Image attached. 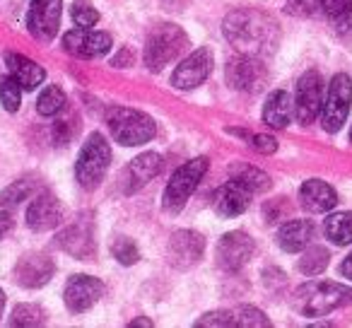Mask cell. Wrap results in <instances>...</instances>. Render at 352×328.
I'll use <instances>...</instances> for the list:
<instances>
[{
	"instance_id": "obj_1",
	"label": "cell",
	"mask_w": 352,
	"mask_h": 328,
	"mask_svg": "<svg viewBox=\"0 0 352 328\" xmlns=\"http://www.w3.org/2000/svg\"><path fill=\"white\" fill-rule=\"evenodd\" d=\"M225 36L241 56H254V58H265L275 54L280 41L278 22L256 8H241L232 10L225 17Z\"/></svg>"
},
{
	"instance_id": "obj_2",
	"label": "cell",
	"mask_w": 352,
	"mask_h": 328,
	"mask_svg": "<svg viewBox=\"0 0 352 328\" xmlns=\"http://www.w3.org/2000/svg\"><path fill=\"white\" fill-rule=\"evenodd\" d=\"M342 307H352V287L347 285L316 280V283H304L294 292V309L302 316H328Z\"/></svg>"
},
{
	"instance_id": "obj_3",
	"label": "cell",
	"mask_w": 352,
	"mask_h": 328,
	"mask_svg": "<svg viewBox=\"0 0 352 328\" xmlns=\"http://www.w3.org/2000/svg\"><path fill=\"white\" fill-rule=\"evenodd\" d=\"M186 44H188V36L182 27L171 25V22L157 25L155 30L147 34L145 54H142V61H145L147 70L160 73L164 65H169L171 61H176L182 56Z\"/></svg>"
},
{
	"instance_id": "obj_4",
	"label": "cell",
	"mask_w": 352,
	"mask_h": 328,
	"mask_svg": "<svg viewBox=\"0 0 352 328\" xmlns=\"http://www.w3.org/2000/svg\"><path fill=\"white\" fill-rule=\"evenodd\" d=\"M107 123L116 142L126 147H135L150 142L157 133V123L147 113L128 107H111L107 111Z\"/></svg>"
},
{
	"instance_id": "obj_5",
	"label": "cell",
	"mask_w": 352,
	"mask_h": 328,
	"mask_svg": "<svg viewBox=\"0 0 352 328\" xmlns=\"http://www.w3.org/2000/svg\"><path fill=\"white\" fill-rule=\"evenodd\" d=\"M111 164V147L102 133H89L75 164V179L82 188L94 191Z\"/></svg>"
},
{
	"instance_id": "obj_6",
	"label": "cell",
	"mask_w": 352,
	"mask_h": 328,
	"mask_svg": "<svg viewBox=\"0 0 352 328\" xmlns=\"http://www.w3.org/2000/svg\"><path fill=\"white\" fill-rule=\"evenodd\" d=\"M208 172V157H196V160L186 162L184 167H179L171 174L169 184H166L164 198H162V206L169 212H179L186 201L193 196V191L198 188V184L203 182Z\"/></svg>"
},
{
	"instance_id": "obj_7",
	"label": "cell",
	"mask_w": 352,
	"mask_h": 328,
	"mask_svg": "<svg viewBox=\"0 0 352 328\" xmlns=\"http://www.w3.org/2000/svg\"><path fill=\"white\" fill-rule=\"evenodd\" d=\"M350 104H352L350 75H345V73L333 75L331 85H328V94L321 107V123L328 133L340 131L342 123L347 121V113H350Z\"/></svg>"
},
{
	"instance_id": "obj_8",
	"label": "cell",
	"mask_w": 352,
	"mask_h": 328,
	"mask_svg": "<svg viewBox=\"0 0 352 328\" xmlns=\"http://www.w3.org/2000/svg\"><path fill=\"white\" fill-rule=\"evenodd\" d=\"M323 107V80L316 70H307L297 80V94H294V118L302 126H311L321 116Z\"/></svg>"
},
{
	"instance_id": "obj_9",
	"label": "cell",
	"mask_w": 352,
	"mask_h": 328,
	"mask_svg": "<svg viewBox=\"0 0 352 328\" xmlns=\"http://www.w3.org/2000/svg\"><path fill=\"white\" fill-rule=\"evenodd\" d=\"M225 78L232 89L254 94V92H261V89L268 85V70L261 63V58L239 54V58H232L230 63H227Z\"/></svg>"
},
{
	"instance_id": "obj_10",
	"label": "cell",
	"mask_w": 352,
	"mask_h": 328,
	"mask_svg": "<svg viewBox=\"0 0 352 328\" xmlns=\"http://www.w3.org/2000/svg\"><path fill=\"white\" fill-rule=\"evenodd\" d=\"M212 65H215V56L208 46H201L193 54H188L182 63L176 65L174 75H171V85L176 89H196L210 78Z\"/></svg>"
},
{
	"instance_id": "obj_11",
	"label": "cell",
	"mask_w": 352,
	"mask_h": 328,
	"mask_svg": "<svg viewBox=\"0 0 352 328\" xmlns=\"http://www.w3.org/2000/svg\"><path fill=\"white\" fill-rule=\"evenodd\" d=\"M203 251H206V239L203 234L193 230H179L169 237L166 244V261L171 268L176 270H188L201 261Z\"/></svg>"
},
{
	"instance_id": "obj_12",
	"label": "cell",
	"mask_w": 352,
	"mask_h": 328,
	"mask_svg": "<svg viewBox=\"0 0 352 328\" xmlns=\"http://www.w3.org/2000/svg\"><path fill=\"white\" fill-rule=\"evenodd\" d=\"M63 0H32L27 12V30L34 39L51 41L58 34Z\"/></svg>"
},
{
	"instance_id": "obj_13",
	"label": "cell",
	"mask_w": 352,
	"mask_h": 328,
	"mask_svg": "<svg viewBox=\"0 0 352 328\" xmlns=\"http://www.w3.org/2000/svg\"><path fill=\"white\" fill-rule=\"evenodd\" d=\"M254 239L246 232H227L220 239V244H217V265L222 270H227V273H236V270H241L249 263V259L254 256Z\"/></svg>"
},
{
	"instance_id": "obj_14",
	"label": "cell",
	"mask_w": 352,
	"mask_h": 328,
	"mask_svg": "<svg viewBox=\"0 0 352 328\" xmlns=\"http://www.w3.org/2000/svg\"><path fill=\"white\" fill-rule=\"evenodd\" d=\"M63 49L75 58H99L109 54L111 49V36L107 32H94L89 27H78V30L65 32Z\"/></svg>"
},
{
	"instance_id": "obj_15",
	"label": "cell",
	"mask_w": 352,
	"mask_h": 328,
	"mask_svg": "<svg viewBox=\"0 0 352 328\" xmlns=\"http://www.w3.org/2000/svg\"><path fill=\"white\" fill-rule=\"evenodd\" d=\"M102 294L104 283L99 278H92V275H73L63 289L65 307L73 314H82L92 309L102 299Z\"/></svg>"
},
{
	"instance_id": "obj_16",
	"label": "cell",
	"mask_w": 352,
	"mask_h": 328,
	"mask_svg": "<svg viewBox=\"0 0 352 328\" xmlns=\"http://www.w3.org/2000/svg\"><path fill=\"white\" fill-rule=\"evenodd\" d=\"M63 222V206L54 193L44 191L32 201L27 210V225L34 232H49Z\"/></svg>"
},
{
	"instance_id": "obj_17",
	"label": "cell",
	"mask_w": 352,
	"mask_h": 328,
	"mask_svg": "<svg viewBox=\"0 0 352 328\" xmlns=\"http://www.w3.org/2000/svg\"><path fill=\"white\" fill-rule=\"evenodd\" d=\"M54 273H56L54 261L44 254H27L15 265V280L27 289L44 287L54 278Z\"/></svg>"
},
{
	"instance_id": "obj_18",
	"label": "cell",
	"mask_w": 352,
	"mask_h": 328,
	"mask_svg": "<svg viewBox=\"0 0 352 328\" xmlns=\"http://www.w3.org/2000/svg\"><path fill=\"white\" fill-rule=\"evenodd\" d=\"M162 167H164V160H162L157 152H142V155H138L135 160L128 164L126 172H123V177H121L123 191L135 193L138 188H142L147 182H152V179L162 172Z\"/></svg>"
},
{
	"instance_id": "obj_19",
	"label": "cell",
	"mask_w": 352,
	"mask_h": 328,
	"mask_svg": "<svg viewBox=\"0 0 352 328\" xmlns=\"http://www.w3.org/2000/svg\"><path fill=\"white\" fill-rule=\"evenodd\" d=\"M58 246L80 261L92 259L94 251H97L94 234H92V225L85 222V220H78L75 225H70L68 230H63L58 234Z\"/></svg>"
},
{
	"instance_id": "obj_20",
	"label": "cell",
	"mask_w": 352,
	"mask_h": 328,
	"mask_svg": "<svg viewBox=\"0 0 352 328\" xmlns=\"http://www.w3.org/2000/svg\"><path fill=\"white\" fill-rule=\"evenodd\" d=\"M251 198H254V193H251L239 179H232L225 186L217 188L215 210H217V215H222V217H236V215H241V212H246Z\"/></svg>"
},
{
	"instance_id": "obj_21",
	"label": "cell",
	"mask_w": 352,
	"mask_h": 328,
	"mask_svg": "<svg viewBox=\"0 0 352 328\" xmlns=\"http://www.w3.org/2000/svg\"><path fill=\"white\" fill-rule=\"evenodd\" d=\"M318 230L311 220H292L278 230V246L287 254H297L304 251L314 239H316Z\"/></svg>"
},
{
	"instance_id": "obj_22",
	"label": "cell",
	"mask_w": 352,
	"mask_h": 328,
	"mask_svg": "<svg viewBox=\"0 0 352 328\" xmlns=\"http://www.w3.org/2000/svg\"><path fill=\"white\" fill-rule=\"evenodd\" d=\"M6 65H8V70H10L12 78L20 83V87L27 89V92L36 89L46 80V70L22 54H12V51L6 54Z\"/></svg>"
},
{
	"instance_id": "obj_23",
	"label": "cell",
	"mask_w": 352,
	"mask_h": 328,
	"mask_svg": "<svg viewBox=\"0 0 352 328\" xmlns=\"http://www.w3.org/2000/svg\"><path fill=\"white\" fill-rule=\"evenodd\" d=\"M263 121L270 128H287L294 121V99L285 89H275L268 94L263 107Z\"/></svg>"
},
{
	"instance_id": "obj_24",
	"label": "cell",
	"mask_w": 352,
	"mask_h": 328,
	"mask_svg": "<svg viewBox=\"0 0 352 328\" xmlns=\"http://www.w3.org/2000/svg\"><path fill=\"white\" fill-rule=\"evenodd\" d=\"M299 196H302L304 208L311 212H328V210H333L338 203V196H336V191H333V186H328L321 179H309V182H304Z\"/></svg>"
},
{
	"instance_id": "obj_25",
	"label": "cell",
	"mask_w": 352,
	"mask_h": 328,
	"mask_svg": "<svg viewBox=\"0 0 352 328\" xmlns=\"http://www.w3.org/2000/svg\"><path fill=\"white\" fill-rule=\"evenodd\" d=\"M323 232H326V237L336 246L352 244V212L342 210V212H333V215H328L326 225H323Z\"/></svg>"
},
{
	"instance_id": "obj_26",
	"label": "cell",
	"mask_w": 352,
	"mask_h": 328,
	"mask_svg": "<svg viewBox=\"0 0 352 328\" xmlns=\"http://www.w3.org/2000/svg\"><path fill=\"white\" fill-rule=\"evenodd\" d=\"M321 10L328 15L333 30L340 34L352 32V0H321Z\"/></svg>"
},
{
	"instance_id": "obj_27",
	"label": "cell",
	"mask_w": 352,
	"mask_h": 328,
	"mask_svg": "<svg viewBox=\"0 0 352 328\" xmlns=\"http://www.w3.org/2000/svg\"><path fill=\"white\" fill-rule=\"evenodd\" d=\"M328 261H331V254H328V249H323V246H307V251L302 254V259H299L297 268L299 273L304 275H318L323 273V270L328 268Z\"/></svg>"
},
{
	"instance_id": "obj_28",
	"label": "cell",
	"mask_w": 352,
	"mask_h": 328,
	"mask_svg": "<svg viewBox=\"0 0 352 328\" xmlns=\"http://www.w3.org/2000/svg\"><path fill=\"white\" fill-rule=\"evenodd\" d=\"M65 104H68V99H65L63 89L56 87V85H49V87L39 94V99H36V111H39L41 116H56V113L63 111Z\"/></svg>"
},
{
	"instance_id": "obj_29",
	"label": "cell",
	"mask_w": 352,
	"mask_h": 328,
	"mask_svg": "<svg viewBox=\"0 0 352 328\" xmlns=\"http://www.w3.org/2000/svg\"><path fill=\"white\" fill-rule=\"evenodd\" d=\"M36 191V182L34 179H20V182L10 184L6 191L0 193V206L12 208V206H20L22 201L32 196Z\"/></svg>"
},
{
	"instance_id": "obj_30",
	"label": "cell",
	"mask_w": 352,
	"mask_h": 328,
	"mask_svg": "<svg viewBox=\"0 0 352 328\" xmlns=\"http://www.w3.org/2000/svg\"><path fill=\"white\" fill-rule=\"evenodd\" d=\"M12 326H44L46 323V311L39 307V304H17L15 311H12L10 318Z\"/></svg>"
},
{
	"instance_id": "obj_31",
	"label": "cell",
	"mask_w": 352,
	"mask_h": 328,
	"mask_svg": "<svg viewBox=\"0 0 352 328\" xmlns=\"http://www.w3.org/2000/svg\"><path fill=\"white\" fill-rule=\"evenodd\" d=\"M0 102H3V109L10 113H15L22 104V87L12 75H3L0 78Z\"/></svg>"
},
{
	"instance_id": "obj_32",
	"label": "cell",
	"mask_w": 352,
	"mask_h": 328,
	"mask_svg": "<svg viewBox=\"0 0 352 328\" xmlns=\"http://www.w3.org/2000/svg\"><path fill=\"white\" fill-rule=\"evenodd\" d=\"M234 179H239V182L244 184V186L249 188L254 196H256V193H265L270 186H273V182H270L268 174L261 172V169H256V167H244Z\"/></svg>"
},
{
	"instance_id": "obj_33",
	"label": "cell",
	"mask_w": 352,
	"mask_h": 328,
	"mask_svg": "<svg viewBox=\"0 0 352 328\" xmlns=\"http://www.w3.org/2000/svg\"><path fill=\"white\" fill-rule=\"evenodd\" d=\"M234 326H246V328H270V318L265 316L261 309L256 307H239L232 311Z\"/></svg>"
},
{
	"instance_id": "obj_34",
	"label": "cell",
	"mask_w": 352,
	"mask_h": 328,
	"mask_svg": "<svg viewBox=\"0 0 352 328\" xmlns=\"http://www.w3.org/2000/svg\"><path fill=\"white\" fill-rule=\"evenodd\" d=\"M111 254H113V259L123 265H133V263H138V259H140V251H138L135 241L128 239V237H118V239L113 241Z\"/></svg>"
},
{
	"instance_id": "obj_35",
	"label": "cell",
	"mask_w": 352,
	"mask_h": 328,
	"mask_svg": "<svg viewBox=\"0 0 352 328\" xmlns=\"http://www.w3.org/2000/svg\"><path fill=\"white\" fill-rule=\"evenodd\" d=\"M70 12H73V20L78 27H94L99 22V12L89 3H85V0H78Z\"/></svg>"
},
{
	"instance_id": "obj_36",
	"label": "cell",
	"mask_w": 352,
	"mask_h": 328,
	"mask_svg": "<svg viewBox=\"0 0 352 328\" xmlns=\"http://www.w3.org/2000/svg\"><path fill=\"white\" fill-rule=\"evenodd\" d=\"M196 326H210V328H232L234 326V318H232V311H210L206 316H201L196 321Z\"/></svg>"
},
{
	"instance_id": "obj_37",
	"label": "cell",
	"mask_w": 352,
	"mask_h": 328,
	"mask_svg": "<svg viewBox=\"0 0 352 328\" xmlns=\"http://www.w3.org/2000/svg\"><path fill=\"white\" fill-rule=\"evenodd\" d=\"M321 8V0H287V12L289 15L309 17Z\"/></svg>"
},
{
	"instance_id": "obj_38",
	"label": "cell",
	"mask_w": 352,
	"mask_h": 328,
	"mask_svg": "<svg viewBox=\"0 0 352 328\" xmlns=\"http://www.w3.org/2000/svg\"><path fill=\"white\" fill-rule=\"evenodd\" d=\"M251 140V147L258 150L261 155H273L278 150V140L273 135H246Z\"/></svg>"
},
{
	"instance_id": "obj_39",
	"label": "cell",
	"mask_w": 352,
	"mask_h": 328,
	"mask_svg": "<svg viewBox=\"0 0 352 328\" xmlns=\"http://www.w3.org/2000/svg\"><path fill=\"white\" fill-rule=\"evenodd\" d=\"M133 61H135L133 51L131 49H123V51H118V54L111 58V65H113V68H128V65H133Z\"/></svg>"
},
{
	"instance_id": "obj_40",
	"label": "cell",
	"mask_w": 352,
	"mask_h": 328,
	"mask_svg": "<svg viewBox=\"0 0 352 328\" xmlns=\"http://www.w3.org/2000/svg\"><path fill=\"white\" fill-rule=\"evenodd\" d=\"M12 225H15V220H12V215L8 210L0 212V239L8 234V232L12 230Z\"/></svg>"
},
{
	"instance_id": "obj_41",
	"label": "cell",
	"mask_w": 352,
	"mask_h": 328,
	"mask_svg": "<svg viewBox=\"0 0 352 328\" xmlns=\"http://www.w3.org/2000/svg\"><path fill=\"white\" fill-rule=\"evenodd\" d=\"M340 273L345 275L347 280H352V251H350V256H347V259L342 261V265H340Z\"/></svg>"
},
{
	"instance_id": "obj_42",
	"label": "cell",
	"mask_w": 352,
	"mask_h": 328,
	"mask_svg": "<svg viewBox=\"0 0 352 328\" xmlns=\"http://www.w3.org/2000/svg\"><path fill=\"white\" fill-rule=\"evenodd\" d=\"M138 326L152 328V321H150V318H135V321H131V328H138Z\"/></svg>"
},
{
	"instance_id": "obj_43",
	"label": "cell",
	"mask_w": 352,
	"mask_h": 328,
	"mask_svg": "<svg viewBox=\"0 0 352 328\" xmlns=\"http://www.w3.org/2000/svg\"><path fill=\"white\" fill-rule=\"evenodd\" d=\"M3 309H6V292L0 289V316H3Z\"/></svg>"
},
{
	"instance_id": "obj_44",
	"label": "cell",
	"mask_w": 352,
	"mask_h": 328,
	"mask_svg": "<svg viewBox=\"0 0 352 328\" xmlns=\"http://www.w3.org/2000/svg\"><path fill=\"white\" fill-rule=\"evenodd\" d=\"M350 140H352V131H350Z\"/></svg>"
}]
</instances>
